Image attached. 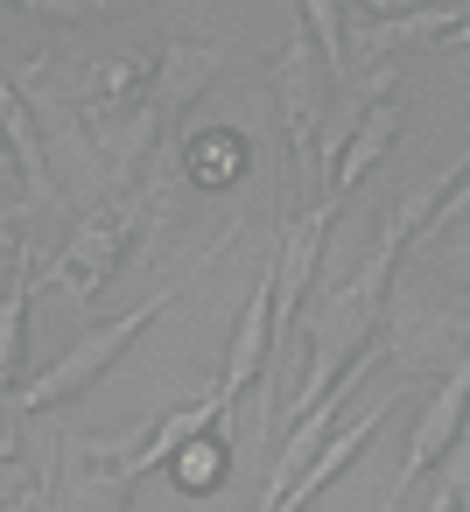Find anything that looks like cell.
<instances>
[{
    "mask_svg": "<svg viewBox=\"0 0 470 512\" xmlns=\"http://www.w3.org/2000/svg\"><path fill=\"white\" fill-rule=\"evenodd\" d=\"M169 302H176V288H155V295H148L141 309H127L120 323L85 330V337H78V344H71L57 365H43V372L29 379V386H22L8 407H15V414H43V407H57V400H78V393H85V386H92V379H99L113 358H127V344H134V337H141V330H148V323H155Z\"/></svg>",
    "mask_w": 470,
    "mask_h": 512,
    "instance_id": "cell-1",
    "label": "cell"
},
{
    "mask_svg": "<svg viewBox=\"0 0 470 512\" xmlns=\"http://www.w3.org/2000/svg\"><path fill=\"white\" fill-rule=\"evenodd\" d=\"M330 71L309 43V29L288 36V50L274 57V99H281V127H288V148H295V183L323 197V169H316V141H323V120H330Z\"/></svg>",
    "mask_w": 470,
    "mask_h": 512,
    "instance_id": "cell-2",
    "label": "cell"
},
{
    "mask_svg": "<svg viewBox=\"0 0 470 512\" xmlns=\"http://www.w3.org/2000/svg\"><path fill=\"white\" fill-rule=\"evenodd\" d=\"M141 218H148V197H127L120 211H99V218H85V225L64 239V253L43 267V281H36V288H57L64 302H92V295L113 281V267L127 260V246H134Z\"/></svg>",
    "mask_w": 470,
    "mask_h": 512,
    "instance_id": "cell-3",
    "label": "cell"
},
{
    "mask_svg": "<svg viewBox=\"0 0 470 512\" xmlns=\"http://www.w3.org/2000/svg\"><path fill=\"white\" fill-rule=\"evenodd\" d=\"M463 414H470V344H463L456 372H449V379L428 393V407H421V421H414V435H407L400 477H393V491H386V512H400V498L421 484V470H435V463L456 449V435H463Z\"/></svg>",
    "mask_w": 470,
    "mask_h": 512,
    "instance_id": "cell-4",
    "label": "cell"
},
{
    "mask_svg": "<svg viewBox=\"0 0 470 512\" xmlns=\"http://www.w3.org/2000/svg\"><path fill=\"white\" fill-rule=\"evenodd\" d=\"M330 218H337V197H309L295 218L281 211V246H274V267H267V281H274V344L288 337V316L302 309V295L316 281V253H323Z\"/></svg>",
    "mask_w": 470,
    "mask_h": 512,
    "instance_id": "cell-5",
    "label": "cell"
},
{
    "mask_svg": "<svg viewBox=\"0 0 470 512\" xmlns=\"http://www.w3.org/2000/svg\"><path fill=\"white\" fill-rule=\"evenodd\" d=\"M225 43H169V57L155 64V78H148V92H141V106H148V120L162 127L169 113H183L218 71H225Z\"/></svg>",
    "mask_w": 470,
    "mask_h": 512,
    "instance_id": "cell-6",
    "label": "cell"
},
{
    "mask_svg": "<svg viewBox=\"0 0 470 512\" xmlns=\"http://www.w3.org/2000/svg\"><path fill=\"white\" fill-rule=\"evenodd\" d=\"M232 400H239V393H232V386L218 379V386H211L204 400H190V407H176L169 421H155V435H148V442H141V449H134L127 463H113V484H134V477H148V470L176 463V449H183L190 435H204V428H211V421H218V414H225Z\"/></svg>",
    "mask_w": 470,
    "mask_h": 512,
    "instance_id": "cell-7",
    "label": "cell"
},
{
    "mask_svg": "<svg viewBox=\"0 0 470 512\" xmlns=\"http://www.w3.org/2000/svg\"><path fill=\"white\" fill-rule=\"evenodd\" d=\"M456 8H393V15H365V29L351 36V57L358 64H372V57H386V50H421V43H442V36H456Z\"/></svg>",
    "mask_w": 470,
    "mask_h": 512,
    "instance_id": "cell-8",
    "label": "cell"
},
{
    "mask_svg": "<svg viewBox=\"0 0 470 512\" xmlns=\"http://www.w3.org/2000/svg\"><path fill=\"white\" fill-rule=\"evenodd\" d=\"M393 134H400V106H393V99H372V106L351 120V134H344V148H337V162H330V190H323V197L344 204V190H358V183L372 176V162L393 148Z\"/></svg>",
    "mask_w": 470,
    "mask_h": 512,
    "instance_id": "cell-9",
    "label": "cell"
},
{
    "mask_svg": "<svg viewBox=\"0 0 470 512\" xmlns=\"http://www.w3.org/2000/svg\"><path fill=\"white\" fill-rule=\"evenodd\" d=\"M379 421H386V400H365V414H358L351 428H330V442L302 463V477L281 491V505H274V512H302V505H309V498H316L337 470H351V463H358V449L372 442V428H379Z\"/></svg>",
    "mask_w": 470,
    "mask_h": 512,
    "instance_id": "cell-10",
    "label": "cell"
},
{
    "mask_svg": "<svg viewBox=\"0 0 470 512\" xmlns=\"http://www.w3.org/2000/svg\"><path fill=\"white\" fill-rule=\"evenodd\" d=\"M267 351H274V281L260 274L253 281V295H246V309H239V323H232V358H225V386L232 393H246L260 372H267Z\"/></svg>",
    "mask_w": 470,
    "mask_h": 512,
    "instance_id": "cell-11",
    "label": "cell"
},
{
    "mask_svg": "<svg viewBox=\"0 0 470 512\" xmlns=\"http://www.w3.org/2000/svg\"><path fill=\"white\" fill-rule=\"evenodd\" d=\"M0 141H8V155H15V176H22V190L36 197V204H50V148H43V134H36V113H29V99L8 85V71H0Z\"/></svg>",
    "mask_w": 470,
    "mask_h": 512,
    "instance_id": "cell-12",
    "label": "cell"
},
{
    "mask_svg": "<svg viewBox=\"0 0 470 512\" xmlns=\"http://www.w3.org/2000/svg\"><path fill=\"white\" fill-rule=\"evenodd\" d=\"M29 239H15V281L0 295V407H8V379L22 365V323H29V295H36V274H29Z\"/></svg>",
    "mask_w": 470,
    "mask_h": 512,
    "instance_id": "cell-13",
    "label": "cell"
},
{
    "mask_svg": "<svg viewBox=\"0 0 470 512\" xmlns=\"http://www.w3.org/2000/svg\"><path fill=\"white\" fill-rule=\"evenodd\" d=\"M239 162H246V141H239V134H225V127H211V134H197V141L183 148V176H190V183H204V190L232 183V176H239Z\"/></svg>",
    "mask_w": 470,
    "mask_h": 512,
    "instance_id": "cell-14",
    "label": "cell"
},
{
    "mask_svg": "<svg viewBox=\"0 0 470 512\" xmlns=\"http://www.w3.org/2000/svg\"><path fill=\"white\" fill-rule=\"evenodd\" d=\"M302 29L330 78H344V0H302Z\"/></svg>",
    "mask_w": 470,
    "mask_h": 512,
    "instance_id": "cell-15",
    "label": "cell"
},
{
    "mask_svg": "<svg viewBox=\"0 0 470 512\" xmlns=\"http://www.w3.org/2000/svg\"><path fill=\"white\" fill-rule=\"evenodd\" d=\"M218 477H225V449H218L211 435H190V442L176 449V484H183V491H211Z\"/></svg>",
    "mask_w": 470,
    "mask_h": 512,
    "instance_id": "cell-16",
    "label": "cell"
},
{
    "mask_svg": "<svg viewBox=\"0 0 470 512\" xmlns=\"http://www.w3.org/2000/svg\"><path fill=\"white\" fill-rule=\"evenodd\" d=\"M463 211H470V162H463V183H449V197L435 204V218H428L421 232H449V225H456Z\"/></svg>",
    "mask_w": 470,
    "mask_h": 512,
    "instance_id": "cell-17",
    "label": "cell"
},
{
    "mask_svg": "<svg viewBox=\"0 0 470 512\" xmlns=\"http://www.w3.org/2000/svg\"><path fill=\"white\" fill-rule=\"evenodd\" d=\"M0 8H36V15H99V8H127V0H0Z\"/></svg>",
    "mask_w": 470,
    "mask_h": 512,
    "instance_id": "cell-18",
    "label": "cell"
},
{
    "mask_svg": "<svg viewBox=\"0 0 470 512\" xmlns=\"http://www.w3.org/2000/svg\"><path fill=\"white\" fill-rule=\"evenodd\" d=\"M15 484H22V442L8 435V442H0V505L15 498Z\"/></svg>",
    "mask_w": 470,
    "mask_h": 512,
    "instance_id": "cell-19",
    "label": "cell"
},
{
    "mask_svg": "<svg viewBox=\"0 0 470 512\" xmlns=\"http://www.w3.org/2000/svg\"><path fill=\"white\" fill-rule=\"evenodd\" d=\"M22 512H50V477H43V484H36L29 498H22Z\"/></svg>",
    "mask_w": 470,
    "mask_h": 512,
    "instance_id": "cell-20",
    "label": "cell"
},
{
    "mask_svg": "<svg viewBox=\"0 0 470 512\" xmlns=\"http://www.w3.org/2000/svg\"><path fill=\"white\" fill-rule=\"evenodd\" d=\"M344 8H365V15H393L400 0H344Z\"/></svg>",
    "mask_w": 470,
    "mask_h": 512,
    "instance_id": "cell-21",
    "label": "cell"
},
{
    "mask_svg": "<svg viewBox=\"0 0 470 512\" xmlns=\"http://www.w3.org/2000/svg\"><path fill=\"white\" fill-rule=\"evenodd\" d=\"M449 43H463V50H470V15H463V22H456V36H449Z\"/></svg>",
    "mask_w": 470,
    "mask_h": 512,
    "instance_id": "cell-22",
    "label": "cell"
}]
</instances>
